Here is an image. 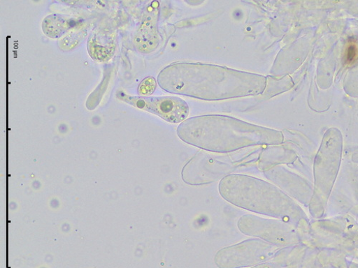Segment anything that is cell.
<instances>
[{"instance_id":"1","label":"cell","mask_w":358,"mask_h":268,"mask_svg":"<svg viewBox=\"0 0 358 268\" xmlns=\"http://www.w3.org/2000/svg\"><path fill=\"white\" fill-rule=\"evenodd\" d=\"M158 82L167 93L208 101L258 96L266 86V78L260 75L189 63L166 67Z\"/></svg>"},{"instance_id":"2","label":"cell","mask_w":358,"mask_h":268,"mask_svg":"<svg viewBox=\"0 0 358 268\" xmlns=\"http://www.w3.org/2000/svg\"><path fill=\"white\" fill-rule=\"evenodd\" d=\"M177 134L187 144L213 153L226 154L241 149L282 141L280 133L223 115L194 117L183 122Z\"/></svg>"},{"instance_id":"3","label":"cell","mask_w":358,"mask_h":268,"mask_svg":"<svg viewBox=\"0 0 358 268\" xmlns=\"http://www.w3.org/2000/svg\"><path fill=\"white\" fill-rule=\"evenodd\" d=\"M222 197L250 212L271 217H285L287 202L273 185L245 174L224 177L219 186Z\"/></svg>"},{"instance_id":"4","label":"cell","mask_w":358,"mask_h":268,"mask_svg":"<svg viewBox=\"0 0 358 268\" xmlns=\"http://www.w3.org/2000/svg\"><path fill=\"white\" fill-rule=\"evenodd\" d=\"M276 247L260 239H250L217 252L215 262L219 268L256 266L271 260Z\"/></svg>"},{"instance_id":"5","label":"cell","mask_w":358,"mask_h":268,"mask_svg":"<svg viewBox=\"0 0 358 268\" xmlns=\"http://www.w3.org/2000/svg\"><path fill=\"white\" fill-rule=\"evenodd\" d=\"M237 227L243 234L258 237L273 245L288 242L285 228L275 221L246 215L238 220Z\"/></svg>"},{"instance_id":"6","label":"cell","mask_w":358,"mask_h":268,"mask_svg":"<svg viewBox=\"0 0 358 268\" xmlns=\"http://www.w3.org/2000/svg\"><path fill=\"white\" fill-rule=\"evenodd\" d=\"M136 105L175 124L185 122L189 113L187 103L182 99L175 97L140 98L136 100Z\"/></svg>"},{"instance_id":"7","label":"cell","mask_w":358,"mask_h":268,"mask_svg":"<svg viewBox=\"0 0 358 268\" xmlns=\"http://www.w3.org/2000/svg\"><path fill=\"white\" fill-rule=\"evenodd\" d=\"M157 86V80L152 77H148L141 82L138 89V95L141 97L151 96L155 93Z\"/></svg>"},{"instance_id":"8","label":"cell","mask_w":358,"mask_h":268,"mask_svg":"<svg viewBox=\"0 0 358 268\" xmlns=\"http://www.w3.org/2000/svg\"><path fill=\"white\" fill-rule=\"evenodd\" d=\"M345 62L347 66H352L358 61V43L356 41H349L345 51Z\"/></svg>"},{"instance_id":"9","label":"cell","mask_w":358,"mask_h":268,"mask_svg":"<svg viewBox=\"0 0 358 268\" xmlns=\"http://www.w3.org/2000/svg\"><path fill=\"white\" fill-rule=\"evenodd\" d=\"M252 268H281L278 264L275 262H264L258 265L254 266Z\"/></svg>"}]
</instances>
